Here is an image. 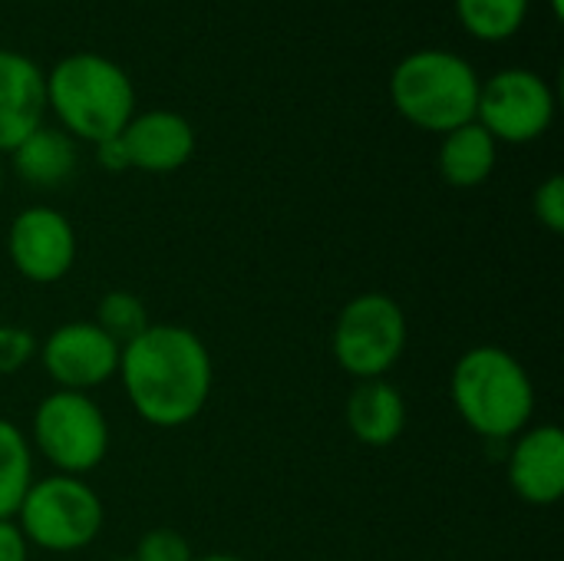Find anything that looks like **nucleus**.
<instances>
[{
    "label": "nucleus",
    "mask_w": 564,
    "mask_h": 561,
    "mask_svg": "<svg viewBox=\"0 0 564 561\" xmlns=\"http://www.w3.org/2000/svg\"><path fill=\"white\" fill-rule=\"evenodd\" d=\"M509 486L529 506H555L564 496V433L555 423L525 427L509 453Z\"/></svg>",
    "instance_id": "obj_12"
},
{
    "label": "nucleus",
    "mask_w": 564,
    "mask_h": 561,
    "mask_svg": "<svg viewBox=\"0 0 564 561\" xmlns=\"http://www.w3.org/2000/svg\"><path fill=\"white\" fill-rule=\"evenodd\" d=\"M116 377L139 420L159 430H178L208 407L215 364L195 331L182 324H149L119 350Z\"/></svg>",
    "instance_id": "obj_1"
},
{
    "label": "nucleus",
    "mask_w": 564,
    "mask_h": 561,
    "mask_svg": "<svg viewBox=\"0 0 564 561\" xmlns=\"http://www.w3.org/2000/svg\"><path fill=\"white\" fill-rule=\"evenodd\" d=\"M456 17L469 36L502 43L522 30L529 17V0H456Z\"/></svg>",
    "instance_id": "obj_18"
},
{
    "label": "nucleus",
    "mask_w": 564,
    "mask_h": 561,
    "mask_svg": "<svg viewBox=\"0 0 564 561\" xmlns=\"http://www.w3.org/2000/svg\"><path fill=\"white\" fill-rule=\"evenodd\" d=\"M7 255L20 278L33 284H56L73 271L76 231L59 208L30 205L10 222Z\"/></svg>",
    "instance_id": "obj_9"
},
{
    "label": "nucleus",
    "mask_w": 564,
    "mask_h": 561,
    "mask_svg": "<svg viewBox=\"0 0 564 561\" xmlns=\"http://www.w3.org/2000/svg\"><path fill=\"white\" fill-rule=\"evenodd\" d=\"M192 561H248V559H238V555H195Z\"/></svg>",
    "instance_id": "obj_24"
},
{
    "label": "nucleus",
    "mask_w": 564,
    "mask_h": 561,
    "mask_svg": "<svg viewBox=\"0 0 564 561\" xmlns=\"http://www.w3.org/2000/svg\"><path fill=\"white\" fill-rule=\"evenodd\" d=\"M102 519L106 513L99 493L86 479L63 473L33 479L13 516L30 549L36 546L56 555L93 546L102 532Z\"/></svg>",
    "instance_id": "obj_5"
},
{
    "label": "nucleus",
    "mask_w": 564,
    "mask_h": 561,
    "mask_svg": "<svg viewBox=\"0 0 564 561\" xmlns=\"http://www.w3.org/2000/svg\"><path fill=\"white\" fill-rule=\"evenodd\" d=\"M479 73L453 50H416L393 66L390 99L397 112L423 132L446 136L476 119Z\"/></svg>",
    "instance_id": "obj_4"
},
{
    "label": "nucleus",
    "mask_w": 564,
    "mask_h": 561,
    "mask_svg": "<svg viewBox=\"0 0 564 561\" xmlns=\"http://www.w3.org/2000/svg\"><path fill=\"white\" fill-rule=\"evenodd\" d=\"M46 109L69 139L106 142L135 116L129 73L102 53H69L46 73Z\"/></svg>",
    "instance_id": "obj_3"
},
{
    "label": "nucleus",
    "mask_w": 564,
    "mask_h": 561,
    "mask_svg": "<svg viewBox=\"0 0 564 561\" xmlns=\"http://www.w3.org/2000/svg\"><path fill=\"white\" fill-rule=\"evenodd\" d=\"M135 561H192L195 552L188 539L175 529H152L139 539L135 546Z\"/></svg>",
    "instance_id": "obj_21"
},
{
    "label": "nucleus",
    "mask_w": 564,
    "mask_h": 561,
    "mask_svg": "<svg viewBox=\"0 0 564 561\" xmlns=\"http://www.w3.org/2000/svg\"><path fill=\"white\" fill-rule=\"evenodd\" d=\"M344 417L357 443L383 450L406 430V400L390 380H360L347 397Z\"/></svg>",
    "instance_id": "obj_14"
},
{
    "label": "nucleus",
    "mask_w": 564,
    "mask_h": 561,
    "mask_svg": "<svg viewBox=\"0 0 564 561\" xmlns=\"http://www.w3.org/2000/svg\"><path fill=\"white\" fill-rule=\"evenodd\" d=\"M36 350H40V344L26 327L0 324V377L20 374L36 357Z\"/></svg>",
    "instance_id": "obj_20"
},
{
    "label": "nucleus",
    "mask_w": 564,
    "mask_h": 561,
    "mask_svg": "<svg viewBox=\"0 0 564 561\" xmlns=\"http://www.w3.org/2000/svg\"><path fill=\"white\" fill-rule=\"evenodd\" d=\"M33 483V446L30 436L0 417V519H13Z\"/></svg>",
    "instance_id": "obj_17"
},
{
    "label": "nucleus",
    "mask_w": 564,
    "mask_h": 561,
    "mask_svg": "<svg viewBox=\"0 0 564 561\" xmlns=\"http://www.w3.org/2000/svg\"><path fill=\"white\" fill-rule=\"evenodd\" d=\"M116 561H135V559H132V555H129V559H116Z\"/></svg>",
    "instance_id": "obj_27"
},
{
    "label": "nucleus",
    "mask_w": 564,
    "mask_h": 561,
    "mask_svg": "<svg viewBox=\"0 0 564 561\" xmlns=\"http://www.w3.org/2000/svg\"><path fill=\"white\" fill-rule=\"evenodd\" d=\"M499 162V142L473 119L443 136L440 145V175L453 188H476L489 182Z\"/></svg>",
    "instance_id": "obj_15"
},
{
    "label": "nucleus",
    "mask_w": 564,
    "mask_h": 561,
    "mask_svg": "<svg viewBox=\"0 0 564 561\" xmlns=\"http://www.w3.org/2000/svg\"><path fill=\"white\" fill-rule=\"evenodd\" d=\"M552 13L562 20V13H564V0H552Z\"/></svg>",
    "instance_id": "obj_25"
},
{
    "label": "nucleus",
    "mask_w": 564,
    "mask_h": 561,
    "mask_svg": "<svg viewBox=\"0 0 564 561\" xmlns=\"http://www.w3.org/2000/svg\"><path fill=\"white\" fill-rule=\"evenodd\" d=\"M93 324H96L99 331H106L119 347H126V344L135 341L152 321H149V311H145L142 298H135L132 291H109V294H102Z\"/></svg>",
    "instance_id": "obj_19"
},
{
    "label": "nucleus",
    "mask_w": 564,
    "mask_h": 561,
    "mask_svg": "<svg viewBox=\"0 0 564 561\" xmlns=\"http://www.w3.org/2000/svg\"><path fill=\"white\" fill-rule=\"evenodd\" d=\"M0 185H3V162H0Z\"/></svg>",
    "instance_id": "obj_26"
},
{
    "label": "nucleus",
    "mask_w": 564,
    "mask_h": 561,
    "mask_svg": "<svg viewBox=\"0 0 564 561\" xmlns=\"http://www.w3.org/2000/svg\"><path fill=\"white\" fill-rule=\"evenodd\" d=\"M109 420L89 393L53 390L33 410L30 446L63 476H86L109 453Z\"/></svg>",
    "instance_id": "obj_7"
},
{
    "label": "nucleus",
    "mask_w": 564,
    "mask_h": 561,
    "mask_svg": "<svg viewBox=\"0 0 564 561\" xmlns=\"http://www.w3.org/2000/svg\"><path fill=\"white\" fill-rule=\"evenodd\" d=\"M13 172L33 188H56L76 172V142L63 129L40 126L13 152Z\"/></svg>",
    "instance_id": "obj_16"
},
{
    "label": "nucleus",
    "mask_w": 564,
    "mask_h": 561,
    "mask_svg": "<svg viewBox=\"0 0 564 561\" xmlns=\"http://www.w3.org/2000/svg\"><path fill=\"white\" fill-rule=\"evenodd\" d=\"M46 116V73L17 50H0V155L13 152Z\"/></svg>",
    "instance_id": "obj_13"
},
{
    "label": "nucleus",
    "mask_w": 564,
    "mask_h": 561,
    "mask_svg": "<svg viewBox=\"0 0 564 561\" xmlns=\"http://www.w3.org/2000/svg\"><path fill=\"white\" fill-rule=\"evenodd\" d=\"M119 350L93 321H69L40 344V364L56 390L89 393L119 374Z\"/></svg>",
    "instance_id": "obj_10"
},
{
    "label": "nucleus",
    "mask_w": 564,
    "mask_h": 561,
    "mask_svg": "<svg viewBox=\"0 0 564 561\" xmlns=\"http://www.w3.org/2000/svg\"><path fill=\"white\" fill-rule=\"evenodd\" d=\"M476 122L496 142H535L555 122V93L535 69H499L479 86Z\"/></svg>",
    "instance_id": "obj_8"
},
{
    "label": "nucleus",
    "mask_w": 564,
    "mask_h": 561,
    "mask_svg": "<svg viewBox=\"0 0 564 561\" xmlns=\"http://www.w3.org/2000/svg\"><path fill=\"white\" fill-rule=\"evenodd\" d=\"M406 341L410 324L400 301L380 291H367L347 301L337 314L330 350L337 367L360 384L383 380V374H390L400 364Z\"/></svg>",
    "instance_id": "obj_6"
},
{
    "label": "nucleus",
    "mask_w": 564,
    "mask_h": 561,
    "mask_svg": "<svg viewBox=\"0 0 564 561\" xmlns=\"http://www.w3.org/2000/svg\"><path fill=\"white\" fill-rule=\"evenodd\" d=\"M119 145L129 169L169 175L195 155V126L182 112L145 109L126 122V129L119 132Z\"/></svg>",
    "instance_id": "obj_11"
},
{
    "label": "nucleus",
    "mask_w": 564,
    "mask_h": 561,
    "mask_svg": "<svg viewBox=\"0 0 564 561\" xmlns=\"http://www.w3.org/2000/svg\"><path fill=\"white\" fill-rule=\"evenodd\" d=\"M0 561H30V542L13 519H0Z\"/></svg>",
    "instance_id": "obj_23"
},
{
    "label": "nucleus",
    "mask_w": 564,
    "mask_h": 561,
    "mask_svg": "<svg viewBox=\"0 0 564 561\" xmlns=\"http://www.w3.org/2000/svg\"><path fill=\"white\" fill-rule=\"evenodd\" d=\"M532 208H535V218H539V225H542L545 231L562 235L564 231V179L562 175H549V179L535 188Z\"/></svg>",
    "instance_id": "obj_22"
},
{
    "label": "nucleus",
    "mask_w": 564,
    "mask_h": 561,
    "mask_svg": "<svg viewBox=\"0 0 564 561\" xmlns=\"http://www.w3.org/2000/svg\"><path fill=\"white\" fill-rule=\"evenodd\" d=\"M449 400L459 420L482 440L509 443L535 417V384L529 370L496 344L469 347L449 377Z\"/></svg>",
    "instance_id": "obj_2"
}]
</instances>
